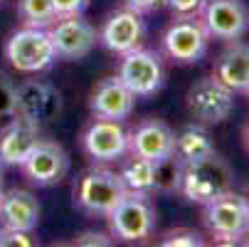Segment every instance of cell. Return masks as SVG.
Returning a JSON list of instances; mask_svg holds the SVG:
<instances>
[{
    "mask_svg": "<svg viewBox=\"0 0 249 247\" xmlns=\"http://www.w3.org/2000/svg\"><path fill=\"white\" fill-rule=\"evenodd\" d=\"M124 3H126L128 10H136V13L143 15V13H153V10H158V8L165 3V0H124Z\"/></svg>",
    "mask_w": 249,
    "mask_h": 247,
    "instance_id": "obj_30",
    "label": "cell"
},
{
    "mask_svg": "<svg viewBox=\"0 0 249 247\" xmlns=\"http://www.w3.org/2000/svg\"><path fill=\"white\" fill-rule=\"evenodd\" d=\"M190 116L202 124V126H217L230 119L234 109V92L227 89L220 79L215 77H202L197 79L185 96Z\"/></svg>",
    "mask_w": 249,
    "mask_h": 247,
    "instance_id": "obj_6",
    "label": "cell"
},
{
    "mask_svg": "<svg viewBox=\"0 0 249 247\" xmlns=\"http://www.w3.org/2000/svg\"><path fill=\"white\" fill-rule=\"evenodd\" d=\"M242 198H244V203H247V208H249V183H244V188H242V193H239Z\"/></svg>",
    "mask_w": 249,
    "mask_h": 247,
    "instance_id": "obj_31",
    "label": "cell"
},
{
    "mask_svg": "<svg viewBox=\"0 0 249 247\" xmlns=\"http://www.w3.org/2000/svg\"><path fill=\"white\" fill-rule=\"evenodd\" d=\"M143 38H146L143 18H141V13L128 10V8L111 13L99 32V42L114 55H126V52L141 47Z\"/></svg>",
    "mask_w": 249,
    "mask_h": 247,
    "instance_id": "obj_14",
    "label": "cell"
},
{
    "mask_svg": "<svg viewBox=\"0 0 249 247\" xmlns=\"http://www.w3.org/2000/svg\"><path fill=\"white\" fill-rule=\"evenodd\" d=\"M3 193H5V188H3V163H0V200H3Z\"/></svg>",
    "mask_w": 249,
    "mask_h": 247,
    "instance_id": "obj_32",
    "label": "cell"
},
{
    "mask_svg": "<svg viewBox=\"0 0 249 247\" xmlns=\"http://www.w3.org/2000/svg\"><path fill=\"white\" fill-rule=\"evenodd\" d=\"M15 109V82L10 79L8 72L0 69V119L13 116Z\"/></svg>",
    "mask_w": 249,
    "mask_h": 247,
    "instance_id": "obj_25",
    "label": "cell"
},
{
    "mask_svg": "<svg viewBox=\"0 0 249 247\" xmlns=\"http://www.w3.org/2000/svg\"><path fill=\"white\" fill-rule=\"evenodd\" d=\"M119 175H121L126 190L146 193V195L156 193V161H151V158H143V156L131 153V156L124 161Z\"/></svg>",
    "mask_w": 249,
    "mask_h": 247,
    "instance_id": "obj_21",
    "label": "cell"
},
{
    "mask_svg": "<svg viewBox=\"0 0 249 247\" xmlns=\"http://www.w3.org/2000/svg\"><path fill=\"white\" fill-rule=\"evenodd\" d=\"M22 171L35 186H42V188L54 186L69 171V153L62 149V144H57V141L40 138L37 144H35V149L30 151V156L25 158Z\"/></svg>",
    "mask_w": 249,
    "mask_h": 247,
    "instance_id": "obj_13",
    "label": "cell"
},
{
    "mask_svg": "<svg viewBox=\"0 0 249 247\" xmlns=\"http://www.w3.org/2000/svg\"><path fill=\"white\" fill-rule=\"evenodd\" d=\"M212 77L232 92H249V45L242 40L227 42L215 59Z\"/></svg>",
    "mask_w": 249,
    "mask_h": 247,
    "instance_id": "obj_17",
    "label": "cell"
},
{
    "mask_svg": "<svg viewBox=\"0 0 249 247\" xmlns=\"http://www.w3.org/2000/svg\"><path fill=\"white\" fill-rule=\"evenodd\" d=\"M0 223L3 228L32 232L40 223V203L30 190L10 188L3 193L0 200Z\"/></svg>",
    "mask_w": 249,
    "mask_h": 247,
    "instance_id": "obj_18",
    "label": "cell"
},
{
    "mask_svg": "<svg viewBox=\"0 0 249 247\" xmlns=\"http://www.w3.org/2000/svg\"><path fill=\"white\" fill-rule=\"evenodd\" d=\"M5 59L22 75H37L50 69L57 59L50 30L45 27H20L5 42Z\"/></svg>",
    "mask_w": 249,
    "mask_h": 247,
    "instance_id": "obj_2",
    "label": "cell"
},
{
    "mask_svg": "<svg viewBox=\"0 0 249 247\" xmlns=\"http://www.w3.org/2000/svg\"><path fill=\"white\" fill-rule=\"evenodd\" d=\"M173 149H175V131L158 119L141 121L128 133V153L151 158L156 163L163 158H170Z\"/></svg>",
    "mask_w": 249,
    "mask_h": 247,
    "instance_id": "obj_16",
    "label": "cell"
},
{
    "mask_svg": "<svg viewBox=\"0 0 249 247\" xmlns=\"http://www.w3.org/2000/svg\"><path fill=\"white\" fill-rule=\"evenodd\" d=\"M200 22L215 40H242L249 30V8L242 0H207L200 13Z\"/></svg>",
    "mask_w": 249,
    "mask_h": 247,
    "instance_id": "obj_10",
    "label": "cell"
},
{
    "mask_svg": "<svg viewBox=\"0 0 249 247\" xmlns=\"http://www.w3.org/2000/svg\"><path fill=\"white\" fill-rule=\"evenodd\" d=\"M109 230L114 237L124 242H143L156 230V208L151 203V195L128 190L106 215Z\"/></svg>",
    "mask_w": 249,
    "mask_h": 247,
    "instance_id": "obj_3",
    "label": "cell"
},
{
    "mask_svg": "<svg viewBox=\"0 0 249 247\" xmlns=\"http://www.w3.org/2000/svg\"><path fill=\"white\" fill-rule=\"evenodd\" d=\"M0 129V163L3 166H22L35 144L40 141V129L18 116Z\"/></svg>",
    "mask_w": 249,
    "mask_h": 247,
    "instance_id": "obj_19",
    "label": "cell"
},
{
    "mask_svg": "<svg viewBox=\"0 0 249 247\" xmlns=\"http://www.w3.org/2000/svg\"><path fill=\"white\" fill-rule=\"evenodd\" d=\"M32 245L35 240L25 230H13V228L0 230V247H32Z\"/></svg>",
    "mask_w": 249,
    "mask_h": 247,
    "instance_id": "obj_27",
    "label": "cell"
},
{
    "mask_svg": "<svg viewBox=\"0 0 249 247\" xmlns=\"http://www.w3.org/2000/svg\"><path fill=\"white\" fill-rule=\"evenodd\" d=\"M207 0H165L163 5L173 13V18H200Z\"/></svg>",
    "mask_w": 249,
    "mask_h": 247,
    "instance_id": "obj_26",
    "label": "cell"
},
{
    "mask_svg": "<svg viewBox=\"0 0 249 247\" xmlns=\"http://www.w3.org/2000/svg\"><path fill=\"white\" fill-rule=\"evenodd\" d=\"M0 3H3V0H0Z\"/></svg>",
    "mask_w": 249,
    "mask_h": 247,
    "instance_id": "obj_34",
    "label": "cell"
},
{
    "mask_svg": "<svg viewBox=\"0 0 249 247\" xmlns=\"http://www.w3.org/2000/svg\"><path fill=\"white\" fill-rule=\"evenodd\" d=\"M82 149L96 163H111L128 153V131L124 121L94 119L82 133Z\"/></svg>",
    "mask_w": 249,
    "mask_h": 247,
    "instance_id": "obj_12",
    "label": "cell"
},
{
    "mask_svg": "<svg viewBox=\"0 0 249 247\" xmlns=\"http://www.w3.org/2000/svg\"><path fill=\"white\" fill-rule=\"evenodd\" d=\"M247 94H249V92H247Z\"/></svg>",
    "mask_w": 249,
    "mask_h": 247,
    "instance_id": "obj_35",
    "label": "cell"
},
{
    "mask_svg": "<svg viewBox=\"0 0 249 247\" xmlns=\"http://www.w3.org/2000/svg\"><path fill=\"white\" fill-rule=\"evenodd\" d=\"M202 208H205L202 215L205 228L217 242L234 245L249 235V208L239 193L230 190Z\"/></svg>",
    "mask_w": 249,
    "mask_h": 247,
    "instance_id": "obj_5",
    "label": "cell"
},
{
    "mask_svg": "<svg viewBox=\"0 0 249 247\" xmlns=\"http://www.w3.org/2000/svg\"><path fill=\"white\" fill-rule=\"evenodd\" d=\"M50 38L59 59H84L99 42L96 27L79 15H59L50 27Z\"/></svg>",
    "mask_w": 249,
    "mask_h": 247,
    "instance_id": "obj_9",
    "label": "cell"
},
{
    "mask_svg": "<svg viewBox=\"0 0 249 247\" xmlns=\"http://www.w3.org/2000/svg\"><path fill=\"white\" fill-rule=\"evenodd\" d=\"M52 5L59 15H79L89 8V0H52Z\"/></svg>",
    "mask_w": 249,
    "mask_h": 247,
    "instance_id": "obj_29",
    "label": "cell"
},
{
    "mask_svg": "<svg viewBox=\"0 0 249 247\" xmlns=\"http://www.w3.org/2000/svg\"><path fill=\"white\" fill-rule=\"evenodd\" d=\"M62 114V94L47 82L27 79L22 84H15V109L13 116L42 129L45 124H52Z\"/></svg>",
    "mask_w": 249,
    "mask_h": 247,
    "instance_id": "obj_7",
    "label": "cell"
},
{
    "mask_svg": "<svg viewBox=\"0 0 249 247\" xmlns=\"http://www.w3.org/2000/svg\"><path fill=\"white\" fill-rule=\"evenodd\" d=\"M215 151V144L207 133V129L202 124H190L185 126L180 133L175 136V149H173V156L180 161L183 166L185 163H193V161H200V158H207Z\"/></svg>",
    "mask_w": 249,
    "mask_h": 247,
    "instance_id": "obj_20",
    "label": "cell"
},
{
    "mask_svg": "<svg viewBox=\"0 0 249 247\" xmlns=\"http://www.w3.org/2000/svg\"><path fill=\"white\" fill-rule=\"evenodd\" d=\"M126 193L121 175L109 168H87L74 183V203L89 215L106 218Z\"/></svg>",
    "mask_w": 249,
    "mask_h": 247,
    "instance_id": "obj_4",
    "label": "cell"
},
{
    "mask_svg": "<svg viewBox=\"0 0 249 247\" xmlns=\"http://www.w3.org/2000/svg\"><path fill=\"white\" fill-rule=\"evenodd\" d=\"M74 245H82V247H106V245H111V237L104 235V232H96V230H87V232H79L74 237Z\"/></svg>",
    "mask_w": 249,
    "mask_h": 247,
    "instance_id": "obj_28",
    "label": "cell"
},
{
    "mask_svg": "<svg viewBox=\"0 0 249 247\" xmlns=\"http://www.w3.org/2000/svg\"><path fill=\"white\" fill-rule=\"evenodd\" d=\"M18 15L27 27H50L57 20L52 0H18Z\"/></svg>",
    "mask_w": 249,
    "mask_h": 247,
    "instance_id": "obj_22",
    "label": "cell"
},
{
    "mask_svg": "<svg viewBox=\"0 0 249 247\" xmlns=\"http://www.w3.org/2000/svg\"><path fill=\"white\" fill-rule=\"evenodd\" d=\"M180 175H183V163L175 156L158 161L156 163V190L158 193H178Z\"/></svg>",
    "mask_w": 249,
    "mask_h": 247,
    "instance_id": "obj_23",
    "label": "cell"
},
{
    "mask_svg": "<svg viewBox=\"0 0 249 247\" xmlns=\"http://www.w3.org/2000/svg\"><path fill=\"white\" fill-rule=\"evenodd\" d=\"M234 188V175L232 168L227 166L225 158H220L217 153H212L207 158L193 161L183 166V175H180V193L188 203L195 205H207L215 198L230 193Z\"/></svg>",
    "mask_w": 249,
    "mask_h": 247,
    "instance_id": "obj_1",
    "label": "cell"
},
{
    "mask_svg": "<svg viewBox=\"0 0 249 247\" xmlns=\"http://www.w3.org/2000/svg\"><path fill=\"white\" fill-rule=\"evenodd\" d=\"M133 107H136V94L119 77L101 79L89 96V112L94 114V119L126 121Z\"/></svg>",
    "mask_w": 249,
    "mask_h": 247,
    "instance_id": "obj_15",
    "label": "cell"
},
{
    "mask_svg": "<svg viewBox=\"0 0 249 247\" xmlns=\"http://www.w3.org/2000/svg\"><path fill=\"white\" fill-rule=\"evenodd\" d=\"M244 144H247V149H249V124H247V131H244Z\"/></svg>",
    "mask_w": 249,
    "mask_h": 247,
    "instance_id": "obj_33",
    "label": "cell"
},
{
    "mask_svg": "<svg viewBox=\"0 0 249 247\" xmlns=\"http://www.w3.org/2000/svg\"><path fill=\"white\" fill-rule=\"evenodd\" d=\"M210 35L197 18H175L163 32V50L178 64H195L207 52Z\"/></svg>",
    "mask_w": 249,
    "mask_h": 247,
    "instance_id": "obj_11",
    "label": "cell"
},
{
    "mask_svg": "<svg viewBox=\"0 0 249 247\" xmlns=\"http://www.w3.org/2000/svg\"><path fill=\"white\" fill-rule=\"evenodd\" d=\"M136 96H151L156 94L165 82V67L160 55L136 47L126 55H121L119 75H116Z\"/></svg>",
    "mask_w": 249,
    "mask_h": 247,
    "instance_id": "obj_8",
    "label": "cell"
},
{
    "mask_svg": "<svg viewBox=\"0 0 249 247\" xmlns=\"http://www.w3.org/2000/svg\"><path fill=\"white\" fill-rule=\"evenodd\" d=\"M163 247H178V245H185V247H200L205 245V240L195 232V230H188V228H175L170 230L163 240H160Z\"/></svg>",
    "mask_w": 249,
    "mask_h": 247,
    "instance_id": "obj_24",
    "label": "cell"
}]
</instances>
